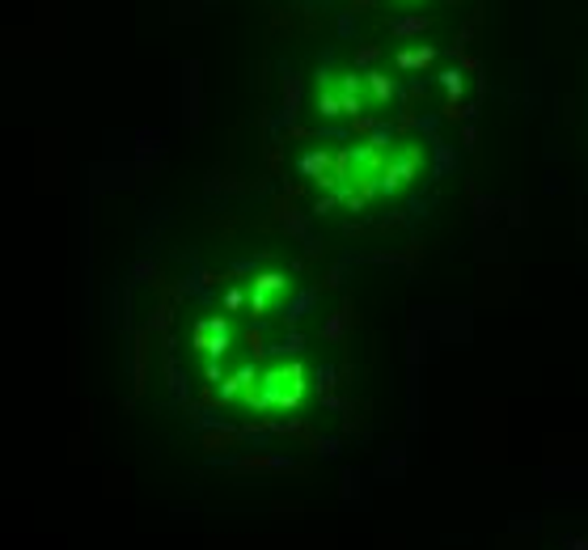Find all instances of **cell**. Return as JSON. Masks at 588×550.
Here are the masks:
<instances>
[{"instance_id": "7a4b0ae2", "label": "cell", "mask_w": 588, "mask_h": 550, "mask_svg": "<svg viewBox=\"0 0 588 550\" xmlns=\"http://www.w3.org/2000/svg\"><path fill=\"white\" fill-rule=\"evenodd\" d=\"M390 30H394V38H411V35H424L428 30V17H398V22H390Z\"/></svg>"}, {"instance_id": "277c9868", "label": "cell", "mask_w": 588, "mask_h": 550, "mask_svg": "<svg viewBox=\"0 0 588 550\" xmlns=\"http://www.w3.org/2000/svg\"><path fill=\"white\" fill-rule=\"evenodd\" d=\"M444 89H449V94H462V73H444Z\"/></svg>"}, {"instance_id": "6da1fadb", "label": "cell", "mask_w": 588, "mask_h": 550, "mask_svg": "<svg viewBox=\"0 0 588 550\" xmlns=\"http://www.w3.org/2000/svg\"><path fill=\"white\" fill-rule=\"evenodd\" d=\"M364 85L373 89V102H377V106H385V102L394 98V81L385 73H368L364 76Z\"/></svg>"}, {"instance_id": "3957f363", "label": "cell", "mask_w": 588, "mask_h": 550, "mask_svg": "<svg viewBox=\"0 0 588 550\" xmlns=\"http://www.w3.org/2000/svg\"><path fill=\"white\" fill-rule=\"evenodd\" d=\"M432 55L436 51L432 47H411V51H398V68H428Z\"/></svg>"}]
</instances>
